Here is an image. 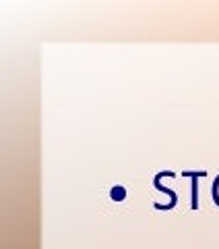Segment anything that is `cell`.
<instances>
[{"instance_id":"obj_1","label":"cell","mask_w":219,"mask_h":249,"mask_svg":"<svg viewBox=\"0 0 219 249\" xmlns=\"http://www.w3.org/2000/svg\"><path fill=\"white\" fill-rule=\"evenodd\" d=\"M182 177L192 178V183H190V208L199 210V178L207 177V170H199V173H194V170H184Z\"/></svg>"},{"instance_id":"obj_2","label":"cell","mask_w":219,"mask_h":249,"mask_svg":"<svg viewBox=\"0 0 219 249\" xmlns=\"http://www.w3.org/2000/svg\"><path fill=\"white\" fill-rule=\"evenodd\" d=\"M153 187H155L157 191H161V193H166V196H170V204H153L155 210H172V208H176V204H178V193H176L174 189H170V187H163V185H161V177H159V173L155 175V178H153Z\"/></svg>"},{"instance_id":"obj_3","label":"cell","mask_w":219,"mask_h":249,"mask_svg":"<svg viewBox=\"0 0 219 249\" xmlns=\"http://www.w3.org/2000/svg\"><path fill=\"white\" fill-rule=\"evenodd\" d=\"M126 187H122V185H114L112 189H110V197H112L114 201H124L126 199Z\"/></svg>"},{"instance_id":"obj_4","label":"cell","mask_w":219,"mask_h":249,"mask_svg":"<svg viewBox=\"0 0 219 249\" xmlns=\"http://www.w3.org/2000/svg\"><path fill=\"white\" fill-rule=\"evenodd\" d=\"M211 196H213V201H215V206H219V175L215 177V181H213V187H211Z\"/></svg>"}]
</instances>
